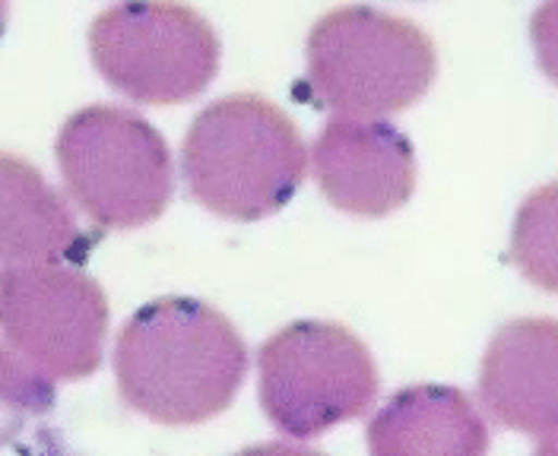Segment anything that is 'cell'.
<instances>
[{"label":"cell","instance_id":"5b68a950","mask_svg":"<svg viewBox=\"0 0 558 456\" xmlns=\"http://www.w3.org/2000/svg\"><path fill=\"white\" fill-rule=\"evenodd\" d=\"M257 371L267 419L295 441L362 419L378 399L368 346L327 320H302L274 333L257 355Z\"/></svg>","mask_w":558,"mask_h":456},{"label":"cell","instance_id":"ba28073f","mask_svg":"<svg viewBox=\"0 0 558 456\" xmlns=\"http://www.w3.org/2000/svg\"><path fill=\"white\" fill-rule=\"evenodd\" d=\"M312 162L320 194L349 215H390L416 190L413 143L381 118L337 114L317 134Z\"/></svg>","mask_w":558,"mask_h":456},{"label":"cell","instance_id":"6da1fadb","mask_svg":"<svg viewBox=\"0 0 558 456\" xmlns=\"http://www.w3.org/2000/svg\"><path fill=\"white\" fill-rule=\"evenodd\" d=\"M247 374V346L229 317L197 298H159L131 317L114 343L121 399L169 428L226 412Z\"/></svg>","mask_w":558,"mask_h":456},{"label":"cell","instance_id":"277c9868","mask_svg":"<svg viewBox=\"0 0 558 456\" xmlns=\"http://www.w3.org/2000/svg\"><path fill=\"white\" fill-rule=\"evenodd\" d=\"M54 156L70 200L99 229H143L172 200V152L128 108L89 106L70 114Z\"/></svg>","mask_w":558,"mask_h":456},{"label":"cell","instance_id":"9c48e42d","mask_svg":"<svg viewBox=\"0 0 558 456\" xmlns=\"http://www.w3.org/2000/svg\"><path fill=\"white\" fill-rule=\"evenodd\" d=\"M480 393L495 421L526 437L558 434V320H511L488 343Z\"/></svg>","mask_w":558,"mask_h":456},{"label":"cell","instance_id":"7a4b0ae2","mask_svg":"<svg viewBox=\"0 0 558 456\" xmlns=\"http://www.w3.org/2000/svg\"><path fill=\"white\" fill-rule=\"evenodd\" d=\"M308 149L295 121L260 96H226L187 127L181 175L191 197L222 219L257 222L299 190Z\"/></svg>","mask_w":558,"mask_h":456},{"label":"cell","instance_id":"8fae6325","mask_svg":"<svg viewBox=\"0 0 558 456\" xmlns=\"http://www.w3.org/2000/svg\"><path fill=\"white\" fill-rule=\"evenodd\" d=\"M372 454H483L488 428L466 393L453 386H410L387 399L368 424Z\"/></svg>","mask_w":558,"mask_h":456},{"label":"cell","instance_id":"9a60e30c","mask_svg":"<svg viewBox=\"0 0 558 456\" xmlns=\"http://www.w3.org/2000/svg\"><path fill=\"white\" fill-rule=\"evenodd\" d=\"M7 10H10V0H0V38H3V29H7Z\"/></svg>","mask_w":558,"mask_h":456},{"label":"cell","instance_id":"3957f363","mask_svg":"<svg viewBox=\"0 0 558 456\" xmlns=\"http://www.w3.org/2000/svg\"><path fill=\"white\" fill-rule=\"evenodd\" d=\"M308 93L347 118H387L432 89L438 54L416 23L375 7H337L308 36Z\"/></svg>","mask_w":558,"mask_h":456},{"label":"cell","instance_id":"7c38bea8","mask_svg":"<svg viewBox=\"0 0 558 456\" xmlns=\"http://www.w3.org/2000/svg\"><path fill=\"white\" fill-rule=\"evenodd\" d=\"M511 263L536 288L558 295V181L536 187L518 210Z\"/></svg>","mask_w":558,"mask_h":456},{"label":"cell","instance_id":"4fadbf2b","mask_svg":"<svg viewBox=\"0 0 558 456\" xmlns=\"http://www.w3.org/2000/svg\"><path fill=\"white\" fill-rule=\"evenodd\" d=\"M54 409V386L26 358L0 346V447L20 444Z\"/></svg>","mask_w":558,"mask_h":456},{"label":"cell","instance_id":"52a82bcc","mask_svg":"<svg viewBox=\"0 0 558 456\" xmlns=\"http://www.w3.org/2000/svg\"><path fill=\"white\" fill-rule=\"evenodd\" d=\"M108 333L102 285L64 263L0 270V336L51 381L99 371Z\"/></svg>","mask_w":558,"mask_h":456},{"label":"cell","instance_id":"30bf717a","mask_svg":"<svg viewBox=\"0 0 558 456\" xmlns=\"http://www.w3.org/2000/svg\"><path fill=\"white\" fill-rule=\"evenodd\" d=\"M86 235L64 197L26 159L0 152V270L73 263Z\"/></svg>","mask_w":558,"mask_h":456},{"label":"cell","instance_id":"5bb4252c","mask_svg":"<svg viewBox=\"0 0 558 456\" xmlns=\"http://www.w3.org/2000/svg\"><path fill=\"white\" fill-rule=\"evenodd\" d=\"M530 38L543 73L558 86V0H546L533 20H530Z\"/></svg>","mask_w":558,"mask_h":456},{"label":"cell","instance_id":"8992f818","mask_svg":"<svg viewBox=\"0 0 558 456\" xmlns=\"http://www.w3.org/2000/svg\"><path fill=\"white\" fill-rule=\"evenodd\" d=\"M89 58L121 96L143 106H181L213 83L219 38L178 0H121L93 20Z\"/></svg>","mask_w":558,"mask_h":456}]
</instances>
